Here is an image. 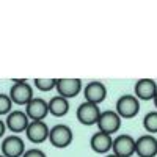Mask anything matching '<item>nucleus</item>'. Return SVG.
Segmentation results:
<instances>
[{
    "label": "nucleus",
    "instance_id": "nucleus-1",
    "mask_svg": "<svg viewBox=\"0 0 157 157\" xmlns=\"http://www.w3.org/2000/svg\"><path fill=\"white\" fill-rule=\"evenodd\" d=\"M47 140L50 141L52 146H55L58 149H64V148H68L74 140L72 129L66 124H55L54 127H50Z\"/></svg>",
    "mask_w": 157,
    "mask_h": 157
},
{
    "label": "nucleus",
    "instance_id": "nucleus-2",
    "mask_svg": "<svg viewBox=\"0 0 157 157\" xmlns=\"http://www.w3.org/2000/svg\"><path fill=\"white\" fill-rule=\"evenodd\" d=\"M121 120H130L135 118L140 112V101L134 94H123L116 101V110Z\"/></svg>",
    "mask_w": 157,
    "mask_h": 157
},
{
    "label": "nucleus",
    "instance_id": "nucleus-3",
    "mask_svg": "<svg viewBox=\"0 0 157 157\" xmlns=\"http://www.w3.org/2000/svg\"><path fill=\"white\" fill-rule=\"evenodd\" d=\"M8 94H10L13 104H16V105H27V104L35 98L33 96V88L25 80H16L11 85Z\"/></svg>",
    "mask_w": 157,
    "mask_h": 157
},
{
    "label": "nucleus",
    "instance_id": "nucleus-4",
    "mask_svg": "<svg viewBox=\"0 0 157 157\" xmlns=\"http://www.w3.org/2000/svg\"><path fill=\"white\" fill-rule=\"evenodd\" d=\"M96 126H98L99 132L113 135V134H116L118 130H120V127H121V118H120V115H118L115 110L101 112Z\"/></svg>",
    "mask_w": 157,
    "mask_h": 157
},
{
    "label": "nucleus",
    "instance_id": "nucleus-5",
    "mask_svg": "<svg viewBox=\"0 0 157 157\" xmlns=\"http://www.w3.org/2000/svg\"><path fill=\"white\" fill-rule=\"evenodd\" d=\"M112 152L118 157H132L135 154V138L127 134H121L113 138Z\"/></svg>",
    "mask_w": 157,
    "mask_h": 157
},
{
    "label": "nucleus",
    "instance_id": "nucleus-6",
    "mask_svg": "<svg viewBox=\"0 0 157 157\" xmlns=\"http://www.w3.org/2000/svg\"><path fill=\"white\" fill-rule=\"evenodd\" d=\"M77 120L80 124L83 126H94L99 120V115H101V110H99V105L96 104H91V102H82L80 105L77 107Z\"/></svg>",
    "mask_w": 157,
    "mask_h": 157
},
{
    "label": "nucleus",
    "instance_id": "nucleus-7",
    "mask_svg": "<svg viewBox=\"0 0 157 157\" xmlns=\"http://www.w3.org/2000/svg\"><path fill=\"white\" fill-rule=\"evenodd\" d=\"M55 90L58 91V96L69 101L80 93L83 86H82L80 78H57Z\"/></svg>",
    "mask_w": 157,
    "mask_h": 157
},
{
    "label": "nucleus",
    "instance_id": "nucleus-8",
    "mask_svg": "<svg viewBox=\"0 0 157 157\" xmlns=\"http://www.w3.org/2000/svg\"><path fill=\"white\" fill-rule=\"evenodd\" d=\"M135 154L138 157H155L157 155V138L151 134L135 138Z\"/></svg>",
    "mask_w": 157,
    "mask_h": 157
},
{
    "label": "nucleus",
    "instance_id": "nucleus-9",
    "mask_svg": "<svg viewBox=\"0 0 157 157\" xmlns=\"http://www.w3.org/2000/svg\"><path fill=\"white\" fill-rule=\"evenodd\" d=\"M5 124H6V129H10L11 132L21 134V132H25V130H27V127L30 124V120H29V116L25 115V112H22V110H11L6 115Z\"/></svg>",
    "mask_w": 157,
    "mask_h": 157
},
{
    "label": "nucleus",
    "instance_id": "nucleus-10",
    "mask_svg": "<svg viewBox=\"0 0 157 157\" xmlns=\"http://www.w3.org/2000/svg\"><path fill=\"white\" fill-rule=\"evenodd\" d=\"M25 115L30 121H44V118L49 115L47 101L41 98H33L27 105H25Z\"/></svg>",
    "mask_w": 157,
    "mask_h": 157
},
{
    "label": "nucleus",
    "instance_id": "nucleus-11",
    "mask_svg": "<svg viewBox=\"0 0 157 157\" xmlns=\"http://www.w3.org/2000/svg\"><path fill=\"white\" fill-rule=\"evenodd\" d=\"M25 151V143L19 135H10L2 141V155L5 157H22Z\"/></svg>",
    "mask_w": 157,
    "mask_h": 157
},
{
    "label": "nucleus",
    "instance_id": "nucleus-12",
    "mask_svg": "<svg viewBox=\"0 0 157 157\" xmlns=\"http://www.w3.org/2000/svg\"><path fill=\"white\" fill-rule=\"evenodd\" d=\"M83 96H85L86 102H91V104L99 105V104L104 102L105 98H107V88H105V85H104L102 82L93 80V82H90L83 88Z\"/></svg>",
    "mask_w": 157,
    "mask_h": 157
},
{
    "label": "nucleus",
    "instance_id": "nucleus-13",
    "mask_svg": "<svg viewBox=\"0 0 157 157\" xmlns=\"http://www.w3.org/2000/svg\"><path fill=\"white\" fill-rule=\"evenodd\" d=\"M157 93V83L152 78H140L135 82L134 96L138 101H152Z\"/></svg>",
    "mask_w": 157,
    "mask_h": 157
},
{
    "label": "nucleus",
    "instance_id": "nucleus-14",
    "mask_svg": "<svg viewBox=\"0 0 157 157\" xmlns=\"http://www.w3.org/2000/svg\"><path fill=\"white\" fill-rule=\"evenodd\" d=\"M49 130L50 127L44 123V121H30L27 130H25V135L32 143H44L49 138Z\"/></svg>",
    "mask_w": 157,
    "mask_h": 157
},
{
    "label": "nucleus",
    "instance_id": "nucleus-15",
    "mask_svg": "<svg viewBox=\"0 0 157 157\" xmlns=\"http://www.w3.org/2000/svg\"><path fill=\"white\" fill-rule=\"evenodd\" d=\"M112 145H113V137L109 134H104V132L98 130V132L91 135L90 146L98 154H109L112 151Z\"/></svg>",
    "mask_w": 157,
    "mask_h": 157
},
{
    "label": "nucleus",
    "instance_id": "nucleus-16",
    "mask_svg": "<svg viewBox=\"0 0 157 157\" xmlns=\"http://www.w3.org/2000/svg\"><path fill=\"white\" fill-rule=\"evenodd\" d=\"M47 107H49V113L52 116H57V118H61V116H66L68 112H69V101L64 99L61 96H54L50 98V101H47Z\"/></svg>",
    "mask_w": 157,
    "mask_h": 157
},
{
    "label": "nucleus",
    "instance_id": "nucleus-17",
    "mask_svg": "<svg viewBox=\"0 0 157 157\" xmlns=\"http://www.w3.org/2000/svg\"><path fill=\"white\" fill-rule=\"evenodd\" d=\"M143 127H145L146 132L151 134V135L157 134V110L145 115V118H143Z\"/></svg>",
    "mask_w": 157,
    "mask_h": 157
},
{
    "label": "nucleus",
    "instance_id": "nucleus-18",
    "mask_svg": "<svg viewBox=\"0 0 157 157\" xmlns=\"http://www.w3.org/2000/svg\"><path fill=\"white\" fill-rule=\"evenodd\" d=\"M35 86L39 90V91H50V90H55V85H57V78H36L33 82Z\"/></svg>",
    "mask_w": 157,
    "mask_h": 157
},
{
    "label": "nucleus",
    "instance_id": "nucleus-19",
    "mask_svg": "<svg viewBox=\"0 0 157 157\" xmlns=\"http://www.w3.org/2000/svg\"><path fill=\"white\" fill-rule=\"evenodd\" d=\"M11 107H13V101H11L10 94L0 93V116L8 115L11 112Z\"/></svg>",
    "mask_w": 157,
    "mask_h": 157
},
{
    "label": "nucleus",
    "instance_id": "nucleus-20",
    "mask_svg": "<svg viewBox=\"0 0 157 157\" xmlns=\"http://www.w3.org/2000/svg\"><path fill=\"white\" fill-rule=\"evenodd\" d=\"M22 157H47L46 155V152L44 151H41V149H27L24 152V155Z\"/></svg>",
    "mask_w": 157,
    "mask_h": 157
},
{
    "label": "nucleus",
    "instance_id": "nucleus-21",
    "mask_svg": "<svg viewBox=\"0 0 157 157\" xmlns=\"http://www.w3.org/2000/svg\"><path fill=\"white\" fill-rule=\"evenodd\" d=\"M5 130H6V124H5V121L0 120V138L5 135Z\"/></svg>",
    "mask_w": 157,
    "mask_h": 157
},
{
    "label": "nucleus",
    "instance_id": "nucleus-22",
    "mask_svg": "<svg viewBox=\"0 0 157 157\" xmlns=\"http://www.w3.org/2000/svg\"><path fill=\"white\" fill-rule=\"evenodd\" d=\"M152 101H154V105H155V109H157V93H155V96H154Z\"/></svg>",
    "mask_w": 157,
    "mask_h": 157
},
{
    "label": "nucleus",
    "instance_id": "nucleus-23",
    "mask_svg": "<svg viewBox=\"0 0 157 157\" xmlns=\"http://www.w3.org/2000/svg\"><path fill=\"white\" fill-rule=\"evenodd\" d=\"M105 157H118V155H115V154H113V152H110V154H107V155H105Z\"/></svg>",
    "mask_w": 157,
    "mask_h": 157
},
{
    "label": "nucleus",
    "instance_id": "nucleus-24",
    "mask_svg": "<svg viewBox=\"0 0 157 157\" xmlns=\"http://www.w3.org/2000/svg\"><path fill=\"white\" fill-rule=\"evenodd\" d=\"M0 157H5V155H2V154H0Z\"/></svg>",
    "mask_w": 157,
    "mask_h": 157
}]
</instances>
